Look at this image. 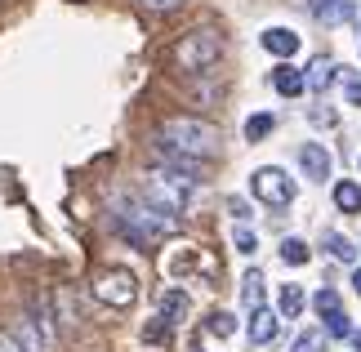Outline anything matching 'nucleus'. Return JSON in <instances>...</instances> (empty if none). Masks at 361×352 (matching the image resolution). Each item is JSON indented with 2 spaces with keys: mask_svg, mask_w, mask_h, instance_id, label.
<instances>
[{
  "mask_svg": "<svg viewBox=\"0 0 361 352\" xmlns=\"http://www.w3.org/2000/svg\"><path fill=\"white\" fill-rule=\"evenodd\" d=\"M339 72H343V67H335V63H330L326 54H322V59H312V67L303 72V80H308V90H312V94H326L330 85H335V76H339Z\"/></svg>",
  "mask_w": 361,
  "mask_h": 352,
  "instance_id": "10",
  "label": "nucleus"
},
{
  "mask_svg": "<svg viewBox=\"0 0 361 352\" xmlns=\"http://www.w3.org/2000/svg\"><path fill=\"white\" fill-rule=\"evenodd\" d=\"M335 205L343 210V214H361V188H357L353 178L335 183Z\"/></svg>",
  "mask_w": 361,
  "mask_h": 352,
  "instance_id": "16",
  "label": "nucleus"
},
{
  "mask_svg": "<svg viewBox=\"0 0 361 352\" xmlns=\"http://www.w3.org/2000/svg\"><path fill=\"white\" fill-rule=\"evenodd\" d=\"M197 174H183V170H147L143 178V196H147V205H157L165 210V214H183V210L192 205V196H197Z\"/></svg>",
  "mask_w": 361,
  "mask_h": 352,
  "instance_id": "3",
  "label": "nucleus"
},
{
  "mask_svg": "<svg viewBox=\"0 0 361 352\" xmlns=\"http://www.w3.org/2000/svg\"><path fill=\"white\" fill-rule=\"evenodd\" d=\"M348 103L361 107V80H357V76H348Z\"/></svg>",
  "mask_w": 361,
  "mask_h": 352,
  "instance_id": "29",
  "label": "nucleus"
},
{
  "mask_svg": "<svg viewBox=\"0 0 361 352\" xmlns=\"http://www.w3.org/2000/svg\"><path fill=\"white\" fill-rule=\"evenodd\" d=\"M157 147L174 152V157H188V161H210L219 157V130L201 116H170L157 130Z\"/></svg>",
  "mask_w": 361,
  "mask_h": 352,
  "instance_id": "1",
  "label": "nucleus"
},
{
  "mask_svg": "<svg viewBox=\"0 0 361 352\" xmlns=\"http://www.w3.org/2000/svg\"><path fill=\"white\" fill-rule=\"evenodd\" d=\"M250 192H255L268 210H286L295 201V183H290L286 170H276V165H263V170L250 174Z\"/></svg>",
  "mask_w": 361,
  "mask_h": 352,
  "instance_id": "6",
  "label": "nucleus"
},
{
  "mask_svg": "<svg viewBox=\"0 0 361 352\" xmlns=\"http://www.w3.org/2000/svg\"><path fill=\"white\" fill-rule=\"evenodd\" d=\"M174 339V326H170V321H147V326H143V344H152V348H161V344H170Z\"/></svg>",
  "mask_w": 361,
  "mask_h": 352,
  "instance_id": "20",
  "label": "nucleus"
},
{
  "mask_svg": "<svg viewBox=\"0 0 361 352\" xmlns=\"http://www.w3.org/2000/svg\"><path fill=\"white\" fill-rule=\"evenodd\" d=\"M138 5H143L147 13H174V9H183L188 0H138Z\"/></svg>",
  "mask_w": 361,
  "mask_h": 352,
  "instance_id": "27",
  "label": "nucleus"
},
{
  "mask_svg": "<svg viewBox=\"0 0 361 352\" xmlns=\"http://www.w3.org/2000/svg\"><path fill=\"white\" fill-rule=\"evenodd\" d=\"M219 59H224V36H219L214 27H192L174 45V67L188 72V76H205Z\"/></svg>",
  "mask_w": 361,
  "mask_h": 352,
  "instance_id": "4",
  "label": "nucleus"
},
{
  "mask_svg": "<svg viewBox=\"0 0 361 352\" xmlns=\"http://www.w3.org/2000/svg\"><path fill=\"white\" fill-rule=\"evenodd\" d=\"M116 232L138 250H157L165 236L178 232V214H165L157 205H121L116 210Z\"/></svg>",
  "mask_w": 361,
  "mask_h": 352,
  "instance_id": "2",
  "label": "nucleus"
},
{
  "mask_svg": "<svg viewBox=\"0 0 361 352\" xmlns=\"http://www.w3.org/2000/svg\"><path fill=\"white\" fill-rule=\"evenodd\" d=\"M353 290L361 294V267H357V272H353Z\"/></svg>",
  "mask_w": 361,
  "mask_h": 352,
  "instance_id": "31",
  "label": "nucleus"
},
{
  "mask_svg": "<svg viewBox=\"0 0 361 352\" xmlns=\"http://www.w3.org/2000/svg\"><path fill=\"white\" fill-rule=\"evenodd\" d=\"M276 130V116H268V111H255V116L245 121V138L250 143H259V138H268Z\"/></svg>",
  "mask_w": 361,
  "mask_h": 352,
  "instance_id": "19",
  "label": "nucleus"
},
{
  "mask_svg": "<svg viewBox=\"0 0 361 352\" xmlns=\"http://www.w3.org/2000/svg\"><path fill=\"white\" fill-rule=\"evenodd\" d=\"M322 250H326L330 259H339V263H353L357 259V245L343 232H322Z\"/></svg>",
  "mask_w": 361,
  "mask_h": 352,
  "instance_id": "15",
  "label": "nucleus"
},
{
  "mask_svg": "<svg viewBox=\"0 0 361 352\" xmlns=\"http://www.w3.org/2000/svg\"><path fill=\"white\" fill-rule=\"evenodd\" d=\"M308 255H312V250H308V245H303V241H299V236H286V241H281V259H286L290 267H299V263H308Z\"/></svg>",
  "mask_w": 361,
  "mask_h": 352,
  "instance_id": "21",
  "label": "nucleus"
},
{
  "mask_svg": "<svg viewBox=\"0 0 361 352\" xmlns=\"http://www.w3.org/2000/svg\"><path fill=\"white\" fill-rule=\"evenodd\" d=\"M322 321H326V334H330V339H353V326H348V317H343V312H330Z\"/></svg>",
  "mask_w": 361,
  "mask_h": 352,
  "instance_id": "25",
  "label": "nucleus"
},
{
  "mask_svg": "<svg viewBox=\"0 0 361 352\" xmlns=\"http://www.w3.org/2000/svg\"><path fill=\"white\" fill-rule=\"evenodd\" d=\"M308 9L322 27H339L357 18V0H308Z\"/></svg>",
  "mask_w": 361,
  "mask_h": 352,
  "instance_id": "7",
  "label": "nucleus"
},
{
  "mask_svg": "<svg viewBox=\"0 0 361 352\" xmlns=\"http://www.w3.org/2000/svg\"><path fill=\"white\" fill-rule=\"evenodd\" d=\"M13 339H18L23 352H45V348H49V339L40 334V326H36V317H32V312H23L18 330H13Z\"/></svg>",
  "mask_w": 361,
  "mask_h": 352,
  "instance_id": "13",
  "label": "nucleus"
},
{
  "mask_svg": "<svg viewBox=\"0 0 361 352\" xmlns=\"http://www.w3.org/2000/svg\"><path fill=\"white\" fill-rule=\"evenodd\" d=\"M276 312H268V308H255V317H250V344L263 348V344H272L276 339Z\"/></svg>",
  "mask_w": 361,
  "mask_h": 352,
  "instance_id": "12",
  "label": "nucleus"
},
{
  "mask_svg": "<svg viewBox=\"0 0 361 352\" xmlns=\"http://www.w3.org/2000/svg\"><path fill=\"white\" fill-rule=\"evenodd\" d=\"M188 294L183 290H161V321H170V326H178V321L188 317Z\"/></svg>",
  "mask_w": 361,
  "mask_h": 352,
  "instance_id": "14",
  "label": "nucleus"
},
{
  "mask_svg": "<svg viewBox=\"0 0 361 352\" xmlns=\"http://www.w3.org/2000/svg\"><path fill=\"white\" fill-rule=\"evenodd\" d=\"M299 165H303V174H308L312 183H326L330 170H335V161H330V152L322 143H303L299 147Z\"/></svg>",
  "mask_w": 361,
  "mask_h": 352,
  "instance_id": "8",
  "label": "nucleus"
},
{
  "mask_svg": "<svg viewBox=\"0 0 361 352\" xmlns=\"http://www.w3.org/2000/svg\"><path fill=\"white\" fill-rule=\"evenodd\" d=\"M263 49L276 54V59H295V54H299V36L290 32V27H268V32H263Z\"/></svg>",
  "mask_w": 361,
  "mask_h": 352,
  "instance_id": "9",
  "label": "nucleus"
},
{
  "mask_svg": "<svg viewBox=\"0 0 361 352\" xmlns=\"http://www.w3.org/2000/svg\"><path fill=\"white\" fill-rule=\"evenodd\" d=\"M205 330L219 334V339H228V334L237 330V321H232V312H210V317H205Z\"/></svg>",
  "mask_w": 361,
  "mask_h": 352,
  "instance_id": "22",
  "label": "nucleus"
},
{
  "mask_svg": "<svg viewBox=\"0 0 361 352\" xmlns=\"http://www.w3.org/2000/svg\"><path fill=\"white\" fill-rule=\"evenodd\" d=\"M312 308H317V312H322V317H330V312H339V294L330 290V286H322V290L312 294Z\"/></svg>",
  "mask_w": 361,
  "mask_h": 352,
  "instance_id": "24",
  "label": "nucleus"
},
{
  "mask_svg": "<svg viewBox=\"0 0 361 352\" xmlns=\"http://www.w3.org/2000/svg\"><path fill=\"white\" fill-rule=\"evenodd\" d=\"M0 352H23V348H18V339H13V334L0 330Z\"/></svg>",
  "mask_w": 361,
  "mask_h": 352,
  "instance_id": "30",
  "label": "nucleus"
},
{
  "mask_svg": "<svg viewBox=\"0 0 361 352\" xmlns=\"http://www.w3.org/2000/svg\"><path fill=\"white\" fill-rule=\"evenodd\" d=\"M192 352H201V344H197V348H192Z\"/></svg>",
  "mask_w": 361,
  "mask_h": 352,
  "instance_id": "33",
  "label": "nucleus"
},
{
  "mask_svg": "<svg viewBox=\"0 0 361 352\" xmlns=\"http://www.w3.org/2000/svg\"><path fill=\"white\" fill-rule=\"evenodd\" d=\"M303 286H281V294H276V308H281V317H299L303 312Z\"/></svg>",
  "mask_w": 361,
  "mask_h": 352,
  "instance_id": "17",
  "label": "nucleus"
},
{
  "mask_svg": "<svg viewBox=\"0 0 361 352\" xmlns=\"http://www.w3.org/2000/svg\"><path fill=\"white\" fill-rule=\"evenodd\" d=\"M326 339H330L326 330H308V334H299V339H295V348H290V352H322Z\"/></svg>",
  "mask_w": 361,
  "mask_h": 352,
  "instance_id": "23",
  "label": "nucleus"
},
{
  "mask_svg": "<svg viewBox=\"0 0 361 352\" xmlns=\"http://www.w3.org/2000/svg\"><path fill=\"white\" fill-rule=\"evenodd\" d=\"M232 241H237L241 255H255V250H259V236L250 232V228H237V232H232Z\"/></svg>",
  "mask_w": 361,
  "mask_h": 352,
  "instance_id": "26",
  "label": "nucleus"
},
{
  "mask_svg": "<svg viewBox=\"0 0 361 352\" xmlns=\"http://www.w3.org/2000/svg\"><path fill=\"white\" fill-rule=\"evenodd\" d=\"M272 90L281 94V98H299L303 90H308V80H303V72H299V67L281 63V67H276V72H272Z\"/></svg>",
  "mask_w": 361,
  "mask_h": 352,
  "instance_id": "11",
  "label": "nucleus"
},
{
  "mask_svg": "<svg viewBox=\"0 0 361 352\" xmlns=\"http://www.w3.org/2000/svg\"><path fill=\"white\" fill-rule=\"evenodd\" d=\"M94 299L107 303V308H130L138 299V277L130 272V267H99L90 281Z\"/></svg>",
  "mask_w": 361,
  "mask_h": 352,
  "instance_id": "5",
  "label": "nucleus"
},
{
  "mask_svg": "<svg viewBox=\"0 0 361 352\" xmlns=\"http://www.w3.org/2000/svg\"><path fill=\"white\" fill-rule=\"evenodd\" d=\"M228 214H232V219H241V223H245V219H250V205L241 201V196H228Z\"/></svg>",
  "mask_w": 361,
  "mask_h": 352,
  "instance_id": "28",
  "label": "nucleus"
},
{
  "mask_svg": "<svg viewBox=\"0 0 361 352\" xmlns=\"http://www.w3.org/2000/svg\"><path fill=\"white\" fill-rule=\"evenodd\" d=\"M241 303L255 312V308H263V277L259 272H245L241 277Z\"/></svg>",
  "mask_w": 361,
  "mask_h": 352,
  "instance_id": "18",
  "label": "nucleus"
},
{
  "mask_svg": "<svg viewBox=\"0 0 361 352\" xmlns=\"http://www.w3.org/2000/svg\"><path fill=\"white\" fill-rule=\"evenodd\" d=\"M353 348H357V352H361V330H353Z\"/></svg>",
  "mask_w": 361,
  "mask_h": 352,
  "instance_id": "32",
  "label": "nucleus"
}]
</instances>
